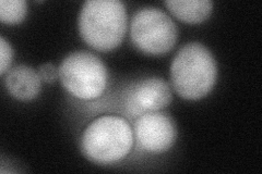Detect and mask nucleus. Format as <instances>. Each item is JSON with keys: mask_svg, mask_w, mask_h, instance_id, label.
<instances>
[{"mask_svg": "<svg viewBox=\"0 0 262 174\" xmlns=\"http://www.w3.org/2000/svg\"><path fill=\"white\" fill-rule=\"evenodd\" d=\"M216 62L200 43L184 46L170 65V78L176 93L188 101L206 97L216 81Z\"/></svg>", "mask_w": 262, "mask_h": 174, "instance_id": "obj_1", "label": "nucleus"}, {"mask_svg": "<svg viewBox=\"0 0 262 174\" xmlns=\"http://www.w3.org/2000/svg\"><path fill=\"white\" fill-rule=\"evenodd\" d=\"M38 73L27 65H19L9 71L6 77V87L14 98L22 102L32 101L40 92Z\"/></svg>", "mask_w": 262, "mask_h": 174, "instance_id": "obj_8", "label": "nucleus"}, {"mask_svg": "<svg viewBox=\"0 0 262 174\" xmlns=\"http://www.w3.org/2000/svg\"><path fill=\"white\" fill-rule=\"evenodd\" d=\"M13 58V51L8 41L2 37L0 38V63H2V67H0V73L4 74L9 69L10 64L12 62Z\"/></svg>", "mask_w": 262, "mask_h": 174, "instance_id": "obj_11", "label": "nucleus"}, {"mask_svg": "<svg viewBox=\"0 0 262 174\" xmlns=\"http://www.w3.org/2000/svg\"><path fill=\"white\" fill-rule=\"evenodd\" d=\"M134 144V134L126 120L105 115L93 121L81 138L82 153L95 163L107 164L121 160Z\"/></svg>", "mask_w": 262, "mask_h": 174, "instance_id": "obj_3", "label": "nucleus"}, {"mask_svg": "<svg viewBox=\"0 0 262 174\" xmlns=\"http://www.w3.org/2000/svg\"><path fill=\"white\" fill-rule=\"evenodd\" d=\"M80 34L85 43L100 52H108L121 43L127 31L125 5L118 0H89L79 19Z\"/></svg>", "mask_w": 262, "mask_h": 174, "instance_id": "obj_2", "label": "nucleus"}, {"mask_svg": "<svg viewBox=\"0 0 262 174\" xmlns=\"http://www.w3.org/2000/svg\"><path fill=\"white\" fill-rule=\"evenodd\" d=\"M130 36L140 52L161 56L175 46L177 28L165 12L157 8H144L139 10L131 21Z\"/></svg>", "mask_w": 262, "mask_h": 174, "instance_id": "obj_5", "label": "nucleus"}, {"mask_svg": "<svg viewBox=\"0 0 262 174\" xmlns=\"http://www.w3.org/2000/svg\"><path fill=\"white\" fill-rule=\"evenodd\" d=\"M28 5L24 0H2L0 20L6 24H18L26 18Z\"/></svg>", "mask_w": 262, "mask_h": 174, "instance_id": "obj_10", "label": "nucleus"}, {"mask_svg": "<svg viewBox=\"0 0 262 174\" xmlns=\"http://www.w3.org/2000/svg\"><path fill=\"white\" fill-rule=\"evenodd\" d=\"M38 76L43 82L45 83H53L57 78H59V70L55 68V65L52 63H45L40 65L38 69Z\"/></svg>", "mask_w": 262, "mask_h": 174, "instance_id": "obj_12", "label": "nucleus"}, {"mask_svg": "<svg viewBox=\"0 0 262 174\" xmlns=\"http://www.w3.org/2000/svg\"><path fill=\"white\" fill-rule=\"evenodd\" d=\"M59 79L71 95L90 101L103 94L107 85V70L95 55L77 52L61 62Z\"/></svg>", "mask_w": 262, "mask_h": 174, "instance_id": "obj_4", "label": "nucleus"}, {"mask_svg": "<svg viewBox=\"0 0 262 174\" xmlns=\"http://www.w3.org/2000/svg\"><path fill=\"white\" fill-rule=\"evenodd\" d=\"M135 134L139 145L144 151L161 154L173 146L176 129L167 115L150 112L138 118L135 123Z\"/></svg>", "mask_w": 262, "mask_h": 174, "instance_id": "obj_6", "label": "nucleus"}, {"mask_svg": "<svg viewBox=\"0 0 262 174\" xmlns=\"http://www.w3.org/2000/svg\"><path fill=\"white\" fill-rule=\"evenodd\" d=\"M165 6L178 20L190 24L206 21L213 9L210 0H170L165 2Z\"/></svg>", "mask_w": 262, "mask_h": 174, "instance_id": "obj_9", "label": "nucleus"}, {"mask_svg": "<svg viewBox=\"0 0 262 174\" xmlns=\"http://www.w3.org/2000/svg\"><path fill=\"white\" fill-rule=\"evenodd\" d=\"M171 102V92L167 83L161 79H146L131 89L127 97L126 109L133 117L155 112L167 107Z\"/></svg>", "mask_w": 262, "mask_h": 174, "instance_id": "obj_7", "label": "nucleus"}]
</instances>
